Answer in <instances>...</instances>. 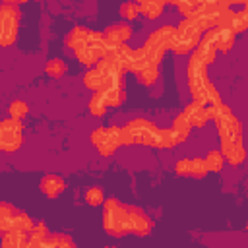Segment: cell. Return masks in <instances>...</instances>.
<instances>
[{"label": "cell", "mask_w": 248, "mask_h": 248, "mask_svg": "<svg viewBox=\"0 0 248 248\" xmlns=\"http://www.w3.org/2000/svg\"><path fill=\"white\" fill-rule=\"evenodd\" d=\"M120 130H122V145L141 143V145H149V147L170 149V147L182 143L170 128H159L145 118H134L128 124L120 126Z\"/></svg>", "instance_id": "cell-1"}, {"label": "cell", "mask_w": 248, "mask_h": 248, "mask_svg": "<svg viewBox=\"0 0 248 248\" xmlns=\"http://www.w3.org/2000/svg\"><path fill=\"white\" fill-rule=\"evenodd\" d=\"M186 74H188V87H190L194 103H200V105H205V107L221 103L217 87L207 78V66L202 64V60L196 56V52H192L190 58H188Z\"/></svg>", "instance_id": "cell-2"}, {"label": "cell", "mask_w": 248, "mask_h": 248, "mask_svg": "<svg viewBox=\"0 0 248 248\" xmlns=\"http://www.w3.org/2000/svg\"><path fill=\"white\" fill-rule=\"evenodd\" d=\"M174 37V25H161L155 29L143 43L141 50L145 54V70H159V64L163 60V54L170 48Z\"/></svg>", "instance_id": "cell-3"}, {"label": "cell", "mask_w": 248, "mask_h": 248, "mask_svg": "<svg viewBox=\"0 0 248 248\" xmlns=\"http://www.w3.org/2000/svg\"><path fill=\"white\" fill-rule=\"evenodd\" d=\"M207 110H209V120H213L217 126L221 141H244L242 140V124L225 103L209 105Z\"/></svg>", "instance_id": "cell-4"}, {"label": "cell", "mask_w": 248, "mask_h": 248, "mask_svg": "<svg viewBox=\"0 0 248 248\" xmlns=\"http://www.w3.org/2000/svg\"><path fill=\"white\" fill-rule=\"evenodd\" d=\"M103 227L110 236H122L130 232L126 203H120L116 198H108L103 205Z\"/></svg>", "instance_id": "cell-5"}, {"label": "cell", "mask_w": 248, "mask_h": 248, "mask_svg": "<svg viewBox=\"0 0 248 248\" xmlns=\"http://www.w3.org/2000/svg\"><path fill=\"white\" fill-rule=\"evenodd\" d=\"M33 227H35V223L31 221V217L25 211H21L10 203H4V202L0 203V234L10 232V231L29 234L33 231Z\"/></svg>", "instance_id": "cell-6"}, {"label": "cell", "mask_w": 248, "mask_h": 248, "mask_svg": "<svg viewBox=\"0 0 248 248\" xmlns=\"http://www.w3.org/2000/svg\"><path fill=\"white\" fill-rule=\"evenodd\" d=\"M89 141L103 157H108L122 145V130L120 126H99L89 134Z\"/></svg>", "instance_id": "cell-7"}, {"label": "cell", "mask_w": 248, "mask_h": 248, "mask_svg": "<svg viewBox=\"0 0 248 248\" xmlns=\"http://www.w3.org/2000/svg\"><path fill=\"white\" fill-rule=\"evenodd\" d=\"M19 29V10L14 2H4L0 6V46H10Z\"/></svg>", "instance_id": "cell-8"}, {"label": "cell", "mask_w": 248, "mask_h": 248, "mask_svg": "<svg viewBox=\"0 0 248 248\" xmlns=\"http://www.w3.org/2000/svg\"><path fill=\"white\" fill-rule=\"evenodd\" d=\"M107 52V45H105V39H103V33H97V31H89L85 43L81 48L76 50V56L78 60L87 66V68H95L97 62L105 56Z\"/></svg>", "instance_id": "cell-9"}, {"label": "cell", "mask_w": 248, "mask_h": 248, "mask_svg": "<svg viewBox=\"0 0 248 248\" xmlns=\"http://www.w3.org/2000/svg\"><path fill=\"white\" fill-rule=\"evenodd\" d=\"M23 143V124L16 118L0 120V151H17Z\"/></svg>", "instance_id": "cell-10"}, {"label": "cell", "mask_w": 248, "mask_h": 248, "mask_svg": "<svg viewBox=\"0 0 248 248\" xmlns=\"http://www.w3.org/2000/svg\"><path fill=\"white\" fill-rule=\"evenodd\" d=\"M126 215H128V229L130 232L138 234V236H145L151 232V219L145 215L143 209L136 207V205H126Z\"/></svg>", "instance_id": "cell-11"}, {"label": "cell", "mask_w": 248, "mask_h": 248, "mask_svg": "<svg viewBox=\"0 0 248 248\" xmlns=\"http://www.w3.org/2000/svg\"><path fill=\"white\" fill-rule=\"evenodd\" d=\"M132 37V27L128 23H112L103 31V39L107 48H114L120 45H126V41Z\"/></svg>", "instance_id": "cell-12"}, {"label": "cell", "mask_w": 248, "mask_h": 248, "mask_svg": "<svg viewBox=\"0 0 248 248\" xmlns=\"http://www.w3.org/2000/svg\"><path fill=\"white\" fill-rule=\"evenodd\" d=\"M182 114H184V118L188 120V124L192 128H202V126H205L209 122V110H207V107L205 105H200V103H194V101L184 107Z\"/></svg>", "instance_id": "cell-13"}, {"label": "cell", "mask_w": 248, "mask_h": 248, "mask_svg": "<svg viewBox=\"0 0 248 248\" xmlns=\"http://www.w3.org/2000/svg\"><path fill=\"white\" fill-rule=\"evenodd\" d=\"M39 188H41V192H43L45 196L56 198L58 194H62V192L66 190V182H64L60 176H56V174H46V176L41 178Z\"/></svg>", "instance_id": "cell-14"}, {"label": "cell", "mask_w": 248, "mask_h": 248, "mask_svg": "<svg viewBox=\"0 0 248 248\" xmlns=\"http://www.w3.org/2000/svg\"><path fill=\"white\" fill-rule=\"evenodd\" d=\"M213 29V33H215V41H217V50H221V52H227L232 45H234V39H236V35L232 33V31H229V29H225V27H219V25H215V27H211Z\"/></svg>", "instance_id": "cell-15"}, {"label": "cell", "mask_w": 248, "mask_h": 248, "mask_svg": "<svg viewBox=\"0 0 248 248\" xmlns=\"http://www.w3.org/2000/svg\"><path fill=\"white\" fill-rule=\"evenodd\" d=\"M87 35H89V29H87V27L76 25V27L68 33V37H66V46H68V48H72V50L76 52L78 48H81V46H83V43H85Z\"/></svg>", "instance_id": "cell-16"}, {"label": "cell", "mask_w": 248, "mask_h": 248, "mask_svg": "<svg viewBox=\"0 0 248 248\" xmlns=\"http://www.w3.org/2000/svg\"><path fill=\"white\" fill-rule=\"evenodd\" d=\"M167 2L163 0H145V2H138V8H140V14H143L145 17L149 19H155L163 14Z\"/></svg>", "instance_id": "cell-17"}, {"label": "cell", "mask_w": 248, "mask_h": 248, "mask_svg": "<svg viewBox=\"0 0 248 248\" xmlns=\"http://www.w3.org/2000/svg\"><path fill=\"white\" fill-rule=\"evenodd\" d=\"M83 85H85L89 91H93V93L103 91V87H105L103 74H101L97 68H89V70L83 74Z\"/></svg>", "instance_id": "cell-18"}, {"label": "cell", "mask_w": 248, "mask_h": 248, "mask_svg": "<svg viewBox=\"0 0 248 248\" xmlns=\"http://www.w3.org/2000/svg\"><path fill=\"white\" fill-rule=\"evenodd\" d=\"M48 236V231H46V225L45 223H37L33 227V231L27 234V244L25 248H43V242L46 240Z\"/></svg>", "instance_id": "cell-19"}, {"label": "cell", "mask_w": 248, "mask_h": 248, "mask_svg": "<svg viewBox=\"0 0 248 248\" xmlns=\"http://www.w3.org/2000/svg\"><path fill=\"white\" fill-rule=\"evenodd\" d=\"M43 248H78V246L72 240V236L62 234V232H54V234L46 236V240L43 242Z\"/></svg>", "instance_id": "cell-20"}, {"label": "cell", "mask_w": 248, "mask_h": 248, "mask_svg": "<svg viewBox=\"0 0 248 248\" xmlns=\"http://www.w3.org/2000/svg\"><path fill=\"white\" fill-rule=\"evenodd\" d=\"M25 244H27V234L10 231V232H4L2 234L0 248H25Z\"/></svg>", "instance_id": "cell-21"}, {"label": "cell", "mask_w": 248, "mask_h": 248, "mask_svg": "<svg viewBox=\"0 0 248 248\" xmlns=\"http://www.w3.org/2000/svg\"><path fill=\"white\" fill-rule=\"evenodd\" d=\"M101 95H103V99H105V103H107L108 108L110 107H120L124 103V99H126L124 85L114 87V89H108V91H101Z\"/></svg>", "instance_id": "cell-22"}, {"label": "cell", "mask_w": 248, "mask_h": 248, "mask_svg": "<svg viewBox=\"0 0 248 248\" xmlns=\"http://www.w3.org/2000/svg\"><path fill=\"white\" fill-rule=\"evenodd\" d=\"M170 130L178 136V140H180V141H186V140H188V136H190V132H192V126L188 124V120H186V118H184V114L180 112V114H176V116H174Z\"/></svg>", "instance_id": "cell-23"}, {"label": "cell", "mask_w": 248, "mask_h": 248, "mask_svg": "<svg viewBox=\"0 0 248 248\" xmlns=\"http://www.w3.org/2000/svg\"><path fill=\"white\" fill-rule=\"evenodd\" d=\"M205 165H207V170L209 172H219V170H223V165H225V159H223V155H221V151H217V149H211L207 155H205Z\"/></svg>", "instance_id": "cell-24"}, {"label": "cell", "mask_w": 248, "mask_h": 248, "mask_svg": "<svg viewBox=\"0 0 248 248\" xmlns=\"http://www.w3.org/2000/svg\"><path fill=\"white\" fill-rule=\"evenodd\" d=\"M107 103H105V99H103V95L101 93H93V97H91V101H89V112L93 114V116H103L105 112H107Z\"/></svg>", "instance_id": "cell-25"}, {"label": "cell", "mask_w": 248, "mask_h": 248, "mask_svg": "<svg viewBox=\"0 0 248 248\" xmlns=\"http://www.w3.org/2000/svg\"><path fill=\"white\" fill-rule=\"evenodd\" d=\"M207 165L202 157H194L190 159V176H196V178H203L207 174Z\"/></svg>", "instance_id": "cell-26"}, {"label": "cell", "mask_w": 248, "mask_h": 248, "mask_svg": "<svg viewBox=\"0 0 248 248\" xmlns=\"http://www.w3.org/2000/svg\"><path fill=\"white\" fill-rule=\"evenodd\" d=\"M45 72H46L50 78H60V76L66 72V64H64L60 58H52V60L46 62Z\"/></svg>", "instance_id": "cell-27"}, {"label": "cell", "mask_w": 248, "mask_h": 248, "mask_svg": "<svg viewBox=\"0 0 248 248\" xmlns=\"http://www.w3.org/2000/svg\"><path fill=\"white\" fill-rule=\"evenodd\" d=\"M10 118H16V120H19L21 116H25L27 114V110H29V107H27V103L25 101H12L10 103Z\"/></svg>", "instance_id": "cell-28"}, {"label": "cell", "mask_w": 248, "mask_h": 248, "mask_svg": "<svg viewBox=\"0 0 248 248\" xmlns=\"http://www.w3.org/2000/svg\"><path fill=\"white\" fill-rule=\"evenodd\" d=\"M85 202H87L89 205H99V203H103V202H105V194H103V190H101L99 186L89 188V190L85 192Z\"/></svg>", "instance_id": "cell-29"}, {"label": "cell", "mask_w": 248, "mask_h": 248, "mask_svg": "<svg viewBox=\"0 0 248 248\" xmlns=\"http://www.w3.org/2000/svg\"><path fill=\"white\" fill-rule=\"evenodd\" d=\"M120 14L124 19H136L140 16V8H138V2H124L120 6Z\"/></svg>", "instance_id": "cell-30"}, {"label": "cell", "mask_w": 248, "mask_h": 248, "mask_svg": "<svg viewBox=\"0 0 248 248\" xmlns=\"http://www.w3.org/2000/svg\"><path fill=\"white\" fill-rule=\"evenodd\" d=\"M159 78V70H141L138 74V79L143 83V85H153Z\"/></svg>", "instance_id": "cell-31"}, {"label": "cell", "mask_w": 248, "mask_h": 248, "mask_svg": "<svg viewBox=\"0 0 248 248\" xmlns=\"http://www.w3.org/2000/svg\"><path fill=\"white\" fill-rule=\"evenodd\" d=\"M174 170L180 176H190V159H178L174 165Z\"/></svg>", "instance_id": "cell-32"}, {"label": "cell", "mask_w": 248, "mask_h": 248, "mask_svg": "<svg viewBox=\"0 0 248 248\" xmlns=\"http://www.w3.org/2000/svg\"><path fill=\"white\" fill-rule=\"evenodd\" d=\"M103 248H116V246H103Z\"/></svg>", "instance_id": "cell-33"}]
</instances>
